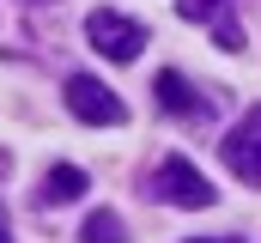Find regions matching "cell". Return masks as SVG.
Returning a JSON list of instances; mask_svg holds the SVG:
<instances>
[{
	"label": "cell",
	"instance_id": "cell-1",
	"mask_svg": "<svg viewBox=\"0 0 261 243\" xmlns=\"http://www.w3.org/2000/svg\"><path fill=\"white\" fill-rule=\"evenodd\" d=\"M146 188H152V195H158L164 207H195V213L219 201V188H213V182L200 177V171L189 164V158H164V164H158V171L146 177Z\"/></svg>",
	"mask_w": 261,
	"mask_h": 243
},
{
	"label": "cell",
	"instance_id": "cell-2",
	"mask_svg": "<svg viewBox=\"0 0 261 243\" xmlns=\"http://www.w3.org/2000/svg\"><path fill=\"white\" fill-rule=\"evenodd\" d=\"M85 37H91V49H97L103 61H134V55H140V43H146V25L110 12V6H97V12L85 18Z\"/></svg>",
	"mask_w": 261,
	"mask_h": 243
},
{
	"label": "cell",
	"instance_id": "cell-3",
	"mask_svg": "<svg viewBox=\"0 0 261 243\" xmlns=\"http://www.w3.org/2000/svg\"><path fill=\"white\" fill-rule=\"evenodd\" d=\"M219 152H225V171L231 177H243L249 188H261V104L243 110V121L219 140Z\"/></svg>",
	"mask_w": 261,
	"mask_h": 243
},
{
	"label": "cell",
	"instance_id": "cell-4",
	"mask_svg": "<svg viewBox=\"0 0 261 243\" xmlns=\"http://www.w3.org/2000/svg\"><path fill=\"white\" fill-rule=\"evenodd\" d=\"M67 110H73L79 121H91V128H116V121H128L122 98H116L103 79H91V73H73V79H67Z\"/></svg>",
	"mask_w": 261,
	"mask_h": 243
},
{
	"label": "cell",
	"instance_id": "cell-5",
	"mask_svg": "<svg viewBox=\"0 0 261 243\" xmlns=\"http://www.w3.org/2000/svg\"><path fill=\"white\" fill-rule=\"evenodd\" d=\"M152 91H158V110H170L176 121H213V98H200L195 85H189L182 73H170V67L158 73Z\"/></svg>",
	"mask_w": 261,
	"mask_h": 243
},
{
	"label": "cell",
	"instance_id": "cell-6",
	"mask_svg": "<svg viewBox=\"0 0 261 243\" xmlns=\"http://www.w3.org/2000/svg\"><path fill=\"white\" fill-rule=\"evenodd\" d=\"M176 12H182L189 25H213L219 49H243V31H237V18H231V0H176Z\"/></svg>",
	"mask_w": 261,
	"mask_h": 243
},
{
	"label": "cell",
	"instance_id": "cell-7",
	"mask_svg": "<svg viewBox=\"0 0 261 243\" xmlns=\"http://www.w3.org/2000/svg\"><path fill=\"white\" fill-rule=\"evenodd\" d=\"M37 195H43V207H67V201H79V195H85V171H79V164H55V171L43 177Z\"/></svg>",
	"mask_w": 261,
	"mask_h": 243
},
{
	"label": "cell",
	"instance_id": "cell-8",
	"mask_svg": "<svg viewBox=\"0 0 261 243\" xmlns=\"http://www.w3.org/2000/svg\"><path fill=\"white\" fill-rule=\"evenodd\" d=\"M37 31L18 18V0H0V55H31Z\"/></svg>",
	"mask_w": 261,
	"mask_h": 243
},
{
	"label": "cell",
	"instance_id": "cell-9",
	"mask_svg": "<svg viewBox=\"0 0 261 243\" xmlns=\"http://www.w3.org/2000/svg\"><path fill=\"white\" fill-rule=\"evenodd\" d=\"M79 243H128V231H122V219H116V213H91V219H85V231H79Z\"/></svg>",
	"mask_w": 261,
	"mask_h": 243
},
{
	"label": "cell",
	"instance_id": "cell-10",
	"mask_svg": "<svg viewBox=\"0 0 261 243\" xmlns=\"http://www.w3.org/2000/svg\"><path fill=\"white\" fill-rule=\"evenodd\" d=\"M0 243H12V225H6V207H0Z\"/></svg>",
	"mask_w": 261,
	"mask_h": 243
},
{
	"label": "cell",
	"instance_id": "cell-11",
	"mask_svg": "<svg viewBox=\"0 0 261 243\" xmlns=\"http://www.w3.org/2000/svg\"><path fill=\"white\" fill-rule=\"evenodd\" d=\"M195 243H237V237H195Z\"/></svg>",
	"mask_w": 261,
	"mask_h": 243
}]
</instances>
